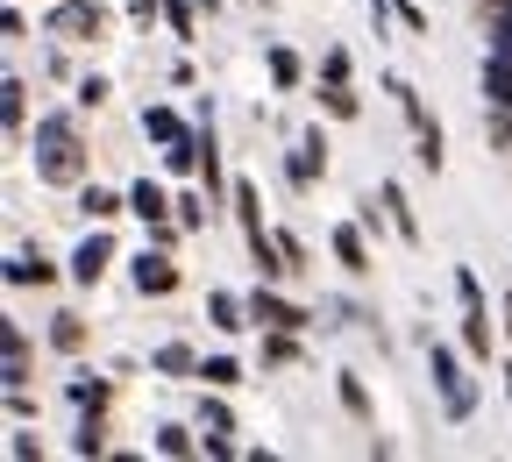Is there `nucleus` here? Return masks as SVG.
I'll list each match as a JSON object with an SVG mask.
<instances>
[{
    "label": "nucleus",
    "instance_id": "nucleus-1",
    "mask_svg": "<svg viewBox=\"0 0 512 462\" xmlns=\"http://www.w3.org/2000/svg\"><path fill=\"white\" fill-rule=\"evenodd\" d=\"M36 178L43 185H86V143L64 114L36 128Z\"/></svg>",
    "mask_w": 512,
    "mask_h": 462
},
{
    "label": "nucleus",
    "instance_id": "nucleus-2",
    "mask_svg": "<svg viewBox=\"0 0 512 462\" xmlns=\"http://www.w3.org/2000/svg\"><path fill=\"white\" fill-rule=\"evenodd\" d=\"M43 29H50L57 43H100V36H107V8H100V0H57Z\"/></svg>",
    "mask_w": 512,
    "mask_h": 462
},
{
    "label": "nucleus",
    "instance_id": "nucleus-3",
    "mask_svg": "<svg viewBox=\"0 0 512 462\" xmlns=\"http://www.w3.org/2000/svg\"><path fill=\"white\" fill-rule=\"evenodd\" d=\"M456 299H463V349H470L477 363H491V306H484L477 271H456Z\"/></svg>",
    "mask_w": 512,
    "mask_h": 462
},
{
    "label": "nucleus",
    "instance_id": "nucleus-4",
    "mask_svg": "<svg viewBox=\"0 0 512 462\" xmlns=\"http://www.w3.org/2000/svg\"><path fill=\"white\" fill-rule=\"evenodd\" d=\"M427 370H434V384H441V399H448V413L463 420V413L477 406V391H470V377H463L456 349H441V342H434V349H427Z\"/></svg>",
    "mask_w": 512,
    "mask_h": 462
},
{
    "label": "nucleus",
    "instance_id": "nucleus-5",
    "mask_svg": "<svg viewBox=\"0 0 512 462\" xmlns=\"http://www.w3.org/2000/svg\"><path fill=\"white\" fill-rule=\"evenodd\" d=\"M136 292H143V299H171V292H178L171 249H143V256H136Z\"/></svg>",
    "mask_w": 512,
    "mask_h": 462
},
{
    "label": "nucleus",
    "instance_id": "nucleus-6",
    "mask_svg": "<svg viewBox=\"0 0 512 462\" xmlns=\"http://www.w3.org/2000/svg\"><path fill=\"white\" fill-rule=\"evenodd\" d=\"M107 263H114V242H107V235H86V242L72 249V285H100Z\"/></svg>",
    "mask_w": 512,
    "mask_h": 462
},
{
    "label": "nucleus",
    "instance_id": "nucleus-7",
    "mask_svg": "<svg viewBox=\"0 0 512 462\" xmlns=\"http://www.w3.org/2000/svg\"><path fill=\"white\" fill-rule=\"evenodd\" d=\"M249 320H256V327H306L313 313L292 306V299H278V292H256V299H249Z\"/></svg>",
    "mask_w": 512,
    "mask_h": 462
},
{
    "label": "nucleus",
    "instance_id": "nucleus-8",
    "mask_svg": "<svg viewBox=\"0 0 512 462\" xmlns=\"http://www.w3.org/2000/svg\"><path fill=\"white\" fill-rule=\"evenodd\" d=\"M228 207H235V221H242V235H249V242H256V235H271V228H264V214H256V207H264L256 178H235V185H228Z\"/></svg>",
    "mask_w": 512,
    "mask_h": 462
},
{
    "label": "nucleus",
    "instance_id": "nucleus-9",
    "mask_svg": "<svg viewBox=\"0 0 512 462\" xmlns=\"http://www.w3.org/2000/svg\"><path fill=\"white\" fill-rule=\"evenodd\" d=\"M320 178H328V136L313 128V136L292 150V185H320Z\"/></svg>",
    "mask_w": 512,
    "mask_h": 462
},
{
    "label": "nucleus",
    "instance_id": "nucleus-10",
    "mask_svg": "<svg viewBox=\"0 0 512 462\" xmlns=\"http://www.w3.org/2000/svg\"><path fill=\"white\" fill-rule=\"evenodd\" d=\"M335 263H342L349 278H363V271H370V242H363V221H342V228H335Z\"/></svg>",
    "mask_w": 512,
    "mask_h": 462
},
{
    "label": "nucleus",
    "instance_id": "nucleus-11",
    "mask_svg": "<svg viewBox=\"0 0 512 462\" xmlns=\"http://www.w3.org/2000/svg\"><path fill=\"white\" fill-rule=\"evenodd\" d=\"M79 214L107 228L114 214H128V192H114V185H79Z\"/></svg>",
    "mask_w": 512,
    "mask_h": 462
},
{
    "label": "nucleus",
    "instance_id": "nucleus-12",
    "mask_svg": "<svg viewBox=\"0 0 512 462\" xmlns=\"http://www.w3.org/2000/svg\"><path fill=\"white\" fill-rule=\"evenodd\" d=\"M178 200H171V192L164 185H150V178H136V185H128V214H143V221H164Z\"/></svg>",
    "mask_w": 512,
    "mask_h": 462
},
{
    "label": "nucleus",
    "instance_id": "nucleus-13",
    "mask_svg": "<svg viewBox=\"0 0 512 462\" xmlns=\"http://www.w3.org/2000/svg\"><path fill=\"white\" fill-rule=\"evenodd\" d=\"M384 207H392L399 242H413V249H420V214H413V200H406V185H384Z\"/></svg>",
    "mask_w": 512,
    "mask_h": 462
},
{
    "label": "nucleus",
    "instance_id": "nucleus-14",
    "mask_svg": "<svg viewBox=\"0 0 512 462\" xmlns=\"http://www.w3.org/2000/svg\"><path fill=\"white\" fill-rule=\"evenodd\" d=\"M143 136H157L164 150H171V143H192V136H185V121H178L171 107H143Z\"/></svg>",
    "mask_w": 512,
    "mask_h": 462
},
{
    "label": "nucleus",
    "instance_id": "nucleus-15",
    "mask_svg": "<svg viewBox=\"0 0 512 462\" xmlns=\"http://www.w3.org/2000/svg\"><path fill=\"white\" fill-rule=\"evenodd\" d=\"M335 399H342V413H349V420H363V427H370V391H363V377H356V370H342V377H335Z\"/></svg>",
    "mask_w": 512,
    "mask_h": 462
},
{
    "label": "nucleus",
    "instance_id": "nucleus-16",
    "mask_svg": "<svg viewBox=\"0 0 512 462\" xmlns=\"http://www.w3.org/2000/svg\"><path fill=\"white\" fill-rule=\"evenodd\" d=\"M207 313H214V327H221V335L249 327V299H235V292H214V299H207Z\"/></svg>",
    "mask_w": 512,
    "mask_h": 462
},
{
    "label": "nucleus",
    "instance_id": "nucleus-17",
    "mask_svg": "<svg viewBox=\"0 0 512 462\" xmlns=\"http://www.w3.org/2000/svg\"><path fill=\"white\" fill-rule=\"evenodd\" d=\"M264 64H271V86H278V93H292V86L306 79V64H299L285 43H271V57H264Z\"/></svg>",
    "mask_w": 512,
    "mask_h": 462
},
{
    "label": "nucleus",
    "instance_id": "nucleus-18",
    "mask_svg": "<svg viewBox=\"0 0 512 462\" xmlns=\"http://www.w3.org/2000/svg\"><path fill=\"white\" fill-rule=\"evenodd\" d=\"M200 384H207V391H235V384H242V363H235V356H207V363H200Z\"/></svg>",
    "mask_w": 512,
    "mask_h": 462
},
{
    "label": "nucleus",
    "instance_id": "nucleus-19",
    "mask_svg": "<svg viewBox=\"0 0 512 462\" xmlns=\"http://www.w3.org/2000/svg\"><path fill=\"white\" fill-rule=\"evenodd\" d=\"M0 114H8V136H22V121H29V86L22 79L0 86Z\"/></svg>",
    "mask_w": 512,
    "mask_h": 462
},
{
    "label": "nucleus",
    "instance_id": "nucleus-20",
    "mask_svg": "<svg viewBox=\"0 0 512 462\" xmlns=\"http://www.w3.org/2000/svg\"><path fill=\"white\" fill-rule=\"evenodd\" d=\"M50 342H57L64 356H79V349H86V320H79V313H57V320H50Z\"/></svg>",
    "mask_w": 512,
    "mask_h": 462
},
{
    "label": "nucleus",
    "instance_id": "nucleus-21",
    "mask_svg": "<svg viewBox=\"0 0 512 462\" xmlns=\"http://www.w3.org/2000/svg\"><path fill=\"white\" fill-rule=\"evenodd\" d=\"M157 370H164V377H200V356H192L185 342H164V349H157Z\"/></svg>",
    "mask_w": 512,
    "mask_h": 462
},
{
    "label": "nucleus",
    "instance_id": "nucleus-22",
    "mask_svg": "<svg viewBox=\"0 0 512 462\" xmlns=\"http://www.w3.org/2000/svg\"><path fill=\"white\" fill-rule=\"evenodd\" d=\"M484 93H491V107H512V57L484 64Z\"/></svg>",
    "mask_w": 512,
    "mask_h": 462
},
{
    "label": "nucleus",
    "instance_id": "nucleus-23",
    "mask_svg": "<svg viewBox=\"0 0 512 462\" xmlns=\"http://www.w3.org/2000/svg\"><path fill=\"white\" fill-rule=\"evenodd\" d=\"M50 278H57V271H50L43 256H15V263H8V285H50Z\"/></svg>",
    "mask_w": 512,
    "mask_h": 462
},
{
    "label": "nucleus",
    "instance_id": "nucleus-24",
    "mask_svg": "<svg viewBox=\"0 0 512 462\" xmlns=\"http://www.w3.org/2000/svg\"><path fill=\"white\" fill-rule=\"evenodd\" d=\"M207 441H192L185 427H157V455H200Z\"/></svg>",
    "mask_w": 512,
    "mask_h": 462
},
{
    "label": "nucleus",
    "instance_id": "nucleus-25",
    "mask_svg": "<svg viewBox=\"0 0 512 462\" xmlns=\"http://www.w3.org/2000/svg\"><path fill=\"white\" fill-rule=\"evenodd\" d=\"M200 178H207V192H221V150H214V128L200 136Z\"/></svg>",
    "mask_w": 512,
    "mask_h": 462
},
{
    "label": "nucleus",
    "instance_id": "nucleus-26",
    "mask_svg": "<svg viewBox=\"0 0 512 462\" xmlns=\"http://www.w3.org/2000/svg\"><path fill=\"white\" fill-rule=\"evenodd\" d=\"M320 107H328L335 121H356V93H349V86H328V93H320Z\"/></svg>",
    "mask_w": 512,
    "mask_h": 462
},
{
    "label": "nucleus",
    "instance_id": "nucleus-27",
    "mask_svg": "<svg viewBox=\"0 0 512 462\" xmlns=\"http://www.w3.org/2000/svg\"><path fill=\"white\" fill-rule=\"evenodd\" d=\"M320 72H328V86H349V50L335 43V50H328V64H320Z\"/></svg>",
    "mask_w": 512,
    "mask_h": 462
},
{
    "label": "nucleus",
    "instance_id": "nucleus-28",
    "mask_svg": "<svg viewBox=\"0 0 512 462\" xmlns=\"http://www.w3.org/2000/svg\"><path fill=\"white\" fill-rule=\"evenodd\" d=\"M164 22H171V29L192 43V8H185V0H164Z\"/></svg>",
    "mask_w": 512,
    "mask_h": 462
},
{
    "label": "nucleus",
    "instance_id": "nucleus-29",
    "mask_svg": "<svg viewBox=\"0 0 512 462\" xmlns=\"http://www.w3.org/2000/svg\"><path fill=\"white\" fill-rule=\"evenodd\" d=\"M72 100H79V107H100V100H107V79H100V72H93V79H79V93H72Z\"/></svg>",
    "mask_w": 512,
    "mask_h": 462
},
{
    "label": "nucleus",
    "instance_id": "nucleus-30",
    "mask_svg": "<svg viewBox=\"0 0 512 462\" xmlns=\"http://www.w3.org/2000/svg\"><path fill=\"white\" fill-rule=\"evenodd\" d=\"M207 434H235V413L221 399H207Z\"/></svg>",
    "mask_w": 512,
    "mask_h": 462
},
{
    "label": "nucleus",
    "instance_id": "nucleus-31",
    "mask_svg": "<svg viewBox=\"0 0 512 462\" xmlns=\"http://www.w3.org/2000/svg\"><path fill=\"white\" fill-rule=\"evenodd\" d=\"M178 221H185V228H200V221H207V207L192 200V192H178Z\"/></svg>",
    "mask_w": 512,
    "mask_h": 462
},
{
    "label": "nucleus",
    "instance_id": "nucleus-32",
    "mask_svg": "<svg viewBox=\"0 0 512 462\" xmlns=\"http://www.w3.org/2000/svg\"><path fill=\"white\" fill-rule=\"evenodd\" d=\"M505 342H512V292H505Z\"/></svg>",
    "mask_w": 512,
    "mask_h": 462
},
{
    "label": "nucleus",
    "instance_id": "nucleus-33",
    "mask_svg": "<svg viewBox=\"0 0 512 462\" xmlns=\"http://www.w3.org/2000/svg\"><path fill=\"white\" fill-rule=\"evenodd\" d=\"M477 8H498V15H505V8H512V0H477Z\"/></svg>",
    "mask_w": 512,
    "mask_h": 462
}]
</instances>
